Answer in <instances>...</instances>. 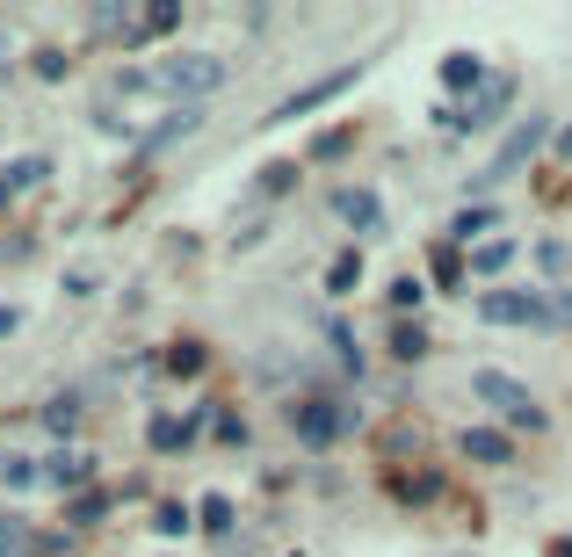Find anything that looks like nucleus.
I'll return each mask as SVG.
<instances>
[{
    "instance_id": "1",
    "label": "nucleus",
    "mask_w": 572,
    "mask_h": 557,
    "mask_svg": "<svg viewBox=\"0 0 572 557\" xmlns=\"http://www.w3.org/2000/svg\"><path fill=\"white\" fill-rule=\"evenodd\" d=\"M551 138H558V131H551V123H544V116L529 109V116L515 123V131H507V145L493 152L486 167H478V181H471V196H486V189H500V181H515V174H522V167H529V160H536V152H544Z\"/></svg>"
},
{
    "instance_id": "2",
    "label": "nucleus",
    "mask_w": 572,
    "mask_h": 557,
    "mask_svg": "<svg viewBox=\"0 0 572 557\" xmlns=\"http://www.w3.org/2000/svg\"><path fill=\"white\" fill-rule=\"evenodd\" d=\"M153 87L174 95L182 109H196L203 95H218V87H225V58L218 51H182V58H167V66L153 73Z\"/></svg>"
},
{
    "instance_id": "3",
    "label": "nucleus",
    "mask_w": 572,
    "mask_h": 557,
    "mask_svg": "<svg viewBox=\"0 0 572 557\" xmlns=\"http://www.w3.org/2000/svg\"><path fill=\"white\" fill-rule=\"evenodd\" d=\"M471 391L486 398V406H500V413H507V427H522V435H536V427H544V406H536V398H529L515 377H500V369H478Z\"/></svg>"
},
{
    "instance_id": "4",
    "label": "nucleus",
    "mask_w": 572,
    "mask_h": 557,
    "mask_svg": "<svg viewBox=\"0 0 572 557\" xmlns=\"http://www.w3.org/2000/svg\"><path fill=\"white\" fill-rule=\"evenodd\" d=\"M478 312H486L493 326H558V304H544L536 290H486Z\"/></svg>"
},
{
    "instance_id": "5",
    "label": "nucleus",
    "mask_w": 572,
    "mask_h": 557,
    "mask_svg": "<svg viewBox=\"0 0 572 557\" xmlns=\"http://www.w3.org/2000/svg\"><path fill=\"white\" fill-rule=\"evenodd\" d=\"M297 442H305V449H334V435H341V427H348V406H341V398H297Z\"/></svg>"
},
{
    "instance_id": "6",
    "label": "nucleus",
    "mask_w": 572,
    "mask_h": 557,
    "mask_svg": "<svg viewBox=\"0 0 572 557\" xmlns=\"http://www.w3.org/2000/svg\"><path fill=\"white\" fill-rule=\"evenodd\" d=\"M363 80V66H341V73H326V80H312V87H297L290 102H276L268 109V123H290V116H312L319 102H334V95H348V87Z\"/></svg>"
},
{
    "instance_id": "7",
    "label": "nucleus",
    "mask_w": 572,
    "mask_h": 557,
    "mask_svg": "<svg viewBox=\"0 0 572 557\" xmlns=\"http://www.w3.org/2000/svg\"><path fill=\"white\" fill-rule=\"evenodd\" d=\"M507 102H515V80H486V87L471 95V109H464L457 123H464V131H486V123H493V116H500Z\"/></svg>"
},
{
    "instance_id": "8",
    "label": "nucleus",
    "mask_w": 572,
    "mask_h": 557,
    "mask_svg": "<svg viewBox=\"0 0 572 557\" xmlns=\"http://www.w3.org/2000/svg\"><path fill=\"white\" fill-rule=\"evenodd\" d=\"M334 218H341V225H355V232H370L384 210H377V196H370V189H341V196H334Z\"/></svg>"
},
{
    "instance_id": "9",
    "label": "nucleus",
    "mask_w": 572,
    "mask_h": 557,
    "mask_svg": "<svg viewBox=\"0 0 572 557\" xmlns=\"http://www.w3.org/2000/svg\"><path fill=\"white\" fill-rule=\"evenodd\" d=\"M145 442H153L160 456H174V449H189V442H196V420H174V413H160L153 427H145Z\"/></svg>"
},
{
    "instance_id": "10",
    "label": "nucleus",
    "mask_w": 572,
    "mask_h": 557,
    "mask_svg": "<svg viewBox=\"0 0 572 557\" xmlns=\"http://www.w3.org/2000/svg\"><path fill=\"white\" fill-rule=\"evenodd\" d=\"M442 87H449V95H471V87H486L478 58H471V51H449V58H442Z\"/></svg>"
},
{
    "instance_id": "11",
    "label": "nucleus",
    "mask_w": 572,
    "mask_h": 557,
    "mask_svg": "<svg viewBox=\"0 0 572 557\" xmlns=\"http://www.w3.org/2000/svg\"><path fill=\"white\" fill-rule=\"evenodd\" d=\"M44 174H51V160H8V167H0V203H8L15 189H37Z\"/></svg>"
},
{
    "instance_id": "12",
    "label": "nucleus",
    "mask_w": 572,
    "mask_h": 557,
    "mask_svg": "<svg viewBox=\"0 0 572 557\" xmlns=\"http://www.w3.org/2000/svg\"><path fill=\"white\" fill-rule=\"evenodd\" d=\"M174 22H182V8H167V0H160V8H145L131 29H124V44H145V37H167V29Z\"/></svg>"
},
{
    "instance_id": "13",
    "label": "nucleus",
    "mask_w": 572,
    "mask_h": 557,
    "mask_svg": "<svg viewBox=\"0 0 572 557\" xmlns=\"http://www.w3.org/2000/svg\"><path fill=\"white\" fill-rule=\"evenodd\" d=\"M189 131H196V109H174V116H160V123H153V131H145L138 145H145V152H160V145H174V138H189Z\"/></svg>"
},
{
    "instance_id": "14",
    "label": "nucleus",
    "mask_w": 572,
    "mask_h": 557,
    "mask_svg": "<svg viewBox=\"0 0 572 557\" xmlns=\"http://www.w3.org/2000/svg\"><path fill=\"white\" fill-rule=\"evenodd\" d=\"M283 189H297V160H268V167L254 174V196H261V203H276Z\"/></svg>"
},
{
    "instance_id": "15",
    "label": "nucleus",
    "mask_w": 572,
    "mask_h": 557,
    "mask_svg": "<svg viewBox=\"0 0 572 557\" xmlns=\"http://www.w3.org/2000/svg\"><path fill=\"white\" fill-rule=\"evenodd\" d=\"M515 254H522V246H507V239H486V246L471 254V268H478V275H507V261H515Z\"/></svg>"
},
{
    "instance_id": "16",
    "label": "nucleus",
    "mask_w": 572,
    "mask_h": 557,
    "mask_svg": "<svg viewBox=\"0 0 572 557\" xmlns=\"http://www.w3.org/2000/svg\"><path fill=\"white\" fill-rule=\"evenodd\" d=\"M464 456H478V463H507V442L493 435V427H471V435H464Z\"/></svg>"
},
{
    "instance_id": "17",
    "label": "nucleus",
    "mask_w": 572,
    "mask_h": 557,
    "mask_svg": "<svg viewBox=\"0 0 572 557\" xmlns=\"http://www.w3.org/2000/svg\"><path fill=\"white\" fill-rule=\"evenodd\" d=\"M355 283H363V254H341L334 268H326V290H334V297H341V290H355Z\"/></svg>"
},
{
    "instance_id": "18",
    "label": "nucleus",
    "mask_w": 572,
    "mask_h": 557,
    "mask_svg": "<svg viewBox=\"0 0 572 557\" xmlns=\"http://www.w3.org/2000/svg\"><path fill=\"white\" fill-rule=\"evenodd\" d=\"M29 550V521L22 514H0V557H22Z\"/></svg>"
},
{
    "instance_id": "19",
    "label": "nucleus",
    "mask_w": 572,
    "mask_h": 557,
    "mask_svg": "<svg viewBox=\"0 0 572 557\" xmlns=\"http://www.w3.org/2000/svg\"><path fill=\"white\" fill-rule=\"evenodd\" d=\"M391 355H399V362H420V355H428V333H420V326H399V333H391Z\"/></svg>"
},
{
    "instance_id": "20",
    "label": "nucleus",
    "mask_w": 572,
    "mask_h": 557,
    "mask_svg": "<svg viewBox=\"0 0 572 557\" xmlns=\"http://www.w3.org/2000/svg\"><path fill=\"white\" fill-rule=\"evenodd\" d=\"M348 145H355V131H348V123H334V131H319V145H312V160H341Z\"/></svg>"
},
{
    "instance_id": "21",
    "label": "nucleus",
    "mask_w": 572,
    "mask_h": 557,
    "mask_svg": "<svg viewBox=\"0 0 572 557\" xmlns=\"http://www.w3.org/2000/svg\"><path fill=\"white\" fill-rule=\"evenodd\" d=\"M435 471H420V478H391V492H399V500H435Z\"/></svg>"
},
{
    "instance_id": "22",
    "label": "nucleus",
    "mask_w": 572,
    "mask_h": 557,
    "mask_svg": "<svg viewBox=\"0 0 572 557\" xmlns=\"http://www.w3.org/2000/svg\"><path fill=\"white\" fill-rule=\"evenodd\" d=\"M486 232H493V210H457V239H478V246H486Z\"/></svg>"
},
{
    "instance_id": "23",
    "label": "nucleus",
    "mask_w": 572,
    "mask_h": 557,
    "mask_svg": "<svg viewBox=\"0 0 572 557\" xmlns=\"http://www.w3.org/2000/svg\"><path fill=\"white\" fill-rule=\"evenodd\" d=\"M196 521H203L210 536H225V529H232V500H225V492H218V500H203V514H196Z\"/></svg>"
},
{
    "instance_id": "24",
    "label": "nucleus",
    "mask_w": 572,
    "mask_h": 557,
    "mask_svg": "<svg viewBox=\"0 0 572 557\" xmlns=\"http://www.w3.org/2000/svg\"><path fill=\"white\" fill-rule=\"evenodd\" d=\"M167 369H174V377H196V369H203V348H196V340H182V348H167Z\"/></svg>"
},
{
    "instance_id": "25",
    "label": "nucleus",
    "mask_w": 572,
    "mask_h": 557,
    "mask_svg": "<svg viewBox=\"0 0 572 557\" xmlns=\"http://www.w3.org/2000/svg\"><path fill=\"white\" fill-rule=\"evenodd\" d=\"M536 261H544L551 275H565V268H572V254H565V239H536Z\"/></svg>"
},
{
    "instance_id": "26",
    "label": "nucleus",
    "mask_w": 572,
    "mask_h": 557,
    "mask_svg": "<svg viewBox=\"0 0 572 557\" xmlns=\"http://www.w3.org/2000/svg\"><path fill=\"white\" fill-rule=\"evenodd\" d=\"M29 478H37V463H29V456H0V485H29Z\"/></svg>"
},
{
    "instance_id": "27",
    "label": "nucleus",
    "mask_w": 572,
    "mask_h": 557,
    "mask_svg": "<svg viewBox=\"0 0 572 557\" xmlns=\"http://www.w3.org/2000/svg\"><path fill=\"white\" fill-rule=\"evenodd\" d=\"M73 413H80L73 398H58V406H44V427H51V435H66V427H73Z\"/></svg>"
},
{
    "instance_id": "28",
    "label": "nucleus",
    "mask_w": 572,
    "mask_h": 557,
    "mask_svg": "<svg viewBox=\"0 0 572 557\" xmlns=\"http://www.w3.org/2000/svg\"><path fill=\"white\" fill-rule=\"evenodd\" d=\"M420 297H428V290H420V283H413V275H399V283H391V304H399V312H406V304H413V312H420Z\"/></svg>"
},
{
    "instance_id": "29",
    "label": "nucleus",
    "mask_w": 572,
    "mask_h": 557,
    "mask_svg": "<svg viewBox=\"0 0 572 557\" xmlns=\"http://www.w3.org/2000/svg\"><path fill=\"white\" fill-rule=\"evenodd\" d=\"M80 471H87V463H80V456H58V463H51V471H44V478H51V485H73Z\"/></svg>"
},
{
    "instance_id": "30",
    "label": "nucleus",
    "mask_w": 572,
    "mask_h": 557,
    "mask_svg": "<svg viewBox=\"0 0 572 557\" xmlns=\"http://www.w3.org/2000/svg\"><path fill=\"white\" fill-rule=\"evenodd\" d=\"M153 521H160V536H182V529H189V507H160Z\"/></svg>"
},
{
    "instance_id": "31",
    "label": "nucleus",
    "mask_w": 572,
    "mask_h": 557,
    "mask_svg": "<svg viewBox=\"0 0 572 557\" xmlns=\"http://www.w3.org/2000/svg\"><path fill=\"white\" fill-rule=\"evenodd\" d=\"M102 514H109V492H87V500L73 507V521H102Z\"/></svg>"
},
{
    "instance_id": "32",
    "label": "nucleus",
    "mask_w": 572,
    "mask_h": 557,
    "mask_svg": "<svg viewBox=\"0 0 572 557\" xmlns=\"http://www.w3.org/2000/svg\"><path fill=\"white\" fill-rule=\"evenodd\" d=\"M464 275V254H435V283H457Z\"/></svg>"
},
{
    "instance_id": "33",
    "label": "nucleus",
    "mask_w": 572,
    "mask_h": 557,
    "mask_svg": "<svg viewBox=\"0 0 572 557\" xmlns=\"http://www.w3.org/2000/svg\"><path fill=\"white\" fill-rule=\"evenodd\" d=\"M551 152H558V160H572V123H565V131L551 138Z\"/></svg>"
},
{
    "instance_id": "34",
    "label": "nucleus",
    "mask_w": 572,
    "mask_h": 557,
    "mask_svg": "<svg viewBox=\"0 0 572 557\" xmlns=\"http://www.w3.org/2000/svg\"><path fill=\"white\" fill-rule=\"evenodd\" d=\"M551 557H572V543H551Z\"/></svg>"
},
{
    "instance_id": "35",
    "label": "nucleus",
    "mask_w": 572,
    "mask_h": 557,
    "mask_svg": "<svg viewBox=\"0 0 572 557\" xmlns=\"http://www.w3.org/2000/svg\"><path fill=\"white\" fill-rule=\"evenodd\" d=\"M0 58H8V29H0Z\"/></svg>"
}]
</instances>
